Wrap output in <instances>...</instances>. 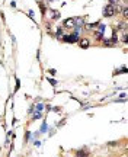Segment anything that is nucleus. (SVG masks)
<instances>
[{"instance_id":"13","label":"nucleus","mask_w":128,"mask_h":157,"mask_svg":"<svg viewBox=\"0 0 128 157\" xmlns=\"http://www.w3.org/2000/svg\"><path fill=\"white\" fill-rule=\"evenodd\" d=\"M103 45H106V47H114V44H112L111 39H103Z\"/></svg>"},{"instance_id":"19","label":"nucleus","mask_w":128,"mask_h":157,"mask_svg":"<svg viewBox=\"0 0 128 157\" xmlns=\"http://www.w3.org/2000/svg\"><path fill=\"white\" fill-rule=\"evenodd\" d=\"M28 15H29L31 17H34V10H29V12H28Z\"/></svg>"},{"instance_id":"11","label":"nucleus","mask_w":128,"mask_h":157,"mask_svg":"<svg viewBox=\"0 0 128 157\" xmlns=\"http://www.w3.org/2000/svg\"><path fill=\"white\" fill-rule=\"evenodd\" d=\"M63 33H64V32H63V28H58V29H57V33H55V36L60 39V38L63 36Z\"/></svg>"},{"instance_id":"1","label":"nucleus","mask_w":128,"mask_h":157,"mask_svg":"<svg viewBox=\"0 0 128 157\" xmlns=\"http://www.w3.org/2000/svg\"><path fill=\"white\" fill-rule=\"evenodd\" d=\"M117 13V7H115V4H106L105 7H103V16H106V17H112L114 15Z\"/></svg>"},{"instance_id":"6","label":"nucleus","mask_w":128,"mask_h":157,"mask_svg":"<svg viewBox=\"0 0 128 157\" xmlns=\"http://www.w3.org/2000/svg\"><path fill=\"white\" fill-rule=\"evenodd\" d=\"M50 15H51V19L52 20H55V19H58L60 17V12H57V10H50Z\"/></svg>"},{"instance_id":"3","label":"nucleus","mask_w":128,"mask_h":157,"mask_svg":"<svg viewBox=\"0 0 128 157\" xmlns=\"http://www.w3.org/2000/svg\"><path fill=\"white\" fill-rule=\"evenodd\" d=\"M85 19L83 17H74V28H83L85 26Z\"/></svg>"},{"instance_id":"2","label":"nucleus","mask_w":128,"mask_h":157,"mask_svg":"<svg viewBox=\"0 0 128 157\" xmlns=\"http://www.w3.org/2000/svg\"><path fill=\"white\" fill-rule=\"evenodd\" d=\"M61 39H63L64 42H79L80 36H79V35H76V33H70V35H63V36H61Z\"/></svg>"},{"instance_id":"10","label":"nucleus","mask_w":128,"mask_h":157,"mask_svg":"<svg viewBox=\"0 0 128 157\" xmlns=\"http://www.w3.org/2000/svg\"><path fill=\"white\" fill-rule=\"evenodd\" d=\"M121 12H122V15H124V17L127 19V17H128V7H127V6H124V7H121Z\"/></svg>"},{"instance_id":"16","label":"nucleus","mask_w":128,"mask_h":157,"mask_svg":"<svg viewBox=\"0 0 128 157\" xmlns=\"http://www.w3.org/2000/svg\"><path fill=\"white\" fill-rule=\"evenodd\" d=\"M45 131H47V122H44L41 127V132H45Z\"/></svg>"},{"instance_id":"5","label":"nucleus","mask_w":128,"mask_h":157,"mask_svg":"<svg viewBox=\"0 0 128 157\" xmlns=\"http://www.w3.org/2000/svg\"><path fill=\"white\" fill-rule=\"evenodd\" d=\"M63 26H64V28H74V17H68V19H66V20H64V23H63Z\"/></svg>"},{"instance_id":"17","label":"nucleus","mask_w":128,"mask_h":157,"mask_svg":"<svg viewBox=\"0 0 128 157\" xmlns=\"http://www.w3.org/2000/svg\"><path fill=\"white\" fill-rule=\"evenodd\" d=\"M119 1H121V0H109L111 4H119Z\"/></svg>"},{"instance_id":"8","label":"nucleus","mask_w":128,"mask_h":157,"mask_svg":"<svg viewBox=\"0 0 128 157\" xmlns=\"http://www.w3.org/2000/svg\"><path fill=\"white\" fill-rule=\"evenodd\" d=\"M76 157H87V151H86V150H85V151H83V150H79Z\"/></svg>"},{"instance_id":"15","label":"nucleus","mask_w":128,"mask_h":157,"mask_svg":"<svg viewBox=\"0 0 128 157\" xmlns=\"http://www.w3.org/2000/svg\"><path fill=\"white\" fill-rule=\"evenodd\" d=\"M48 82H50V83H51L52 86H57V82H55L54 79H51V77H48Z\"/></svg>"},{"instance_id":"4","label":"nucleus","mask_w":128,"mask_h":157,"mask_svg":"<svg viewBox=\"0 0 128 157\" xmlns=\"http://www.w3.org/2000/svg\"><path fill=\"white\" fill-rule=\"evenodd\" d=\"M89 45H90V41H89L87 38L79 39V47H80V48H89Z\"/></svg>"},{"instance_id":"14","label":"nucleus","mask_w":128,"mask_h":157,"mask_svg":"<svg viewBox=\"0 0 128 157\" xmlns=\"http://www.w3.org/2000/svg\"><path fill=\"white\" fill-rule=\"evenodd\" d=\"M34 108H35L36 111H42V109H44V103H38V105H35Z\"/></svg>"},{"instance_id":"12","label":"nucleus","mask_w":128,"mask_h":157,"mask_svg":"<svg viewBox=\"0 0 128 157\" xmlns=\"http://www.w3.org/2000/svg\"><path fill=\"white\" fill-rule=\"evenodd\" d=\"M95 38H96V39H103V33H101V32L95 31Z\"/></svg>"},{"instance_id":"7","label":"nucleus","mask_w":128,"mask_h":157,"mask_svg":"<svg viewBox=\"0 0 128 157\" xmlns=\"http://www.w3.org/2000/svg\"><path fill=\"white\" fill-rule=\"evenodd\" d=\"M41 118H42L41 111H36V109H35V112H34V115H32V119H41Z\"/></svg>"},{"instance_id":"18","label":"nucleus","mask_w":128,"mask_h":157,"mask_svg":"<svg viewBox=\"0 0 128 157\" xmlns=\"http://www.w3.org/2000/svg\"><path fill=\"white\" fill-rule=\"evenodd\" d=\"M19 87H20V82L16 79V90H19Z\"/></svg>"},{"instance_id":"9","label":"nucleus","mask_w":128,"mask_h":157,"mask_svg":"<svg viewBox=\"0 0 128 157\" xmlns=\"http://www.w3.org/2000/svg\"><path fill=\"white\" fill-rule=\"evenodd\" d=\"M38 6H39V9H41V13H42V15H45V10H47V7L42 4V1H38Z\"/></svg>"}]
</instances>
